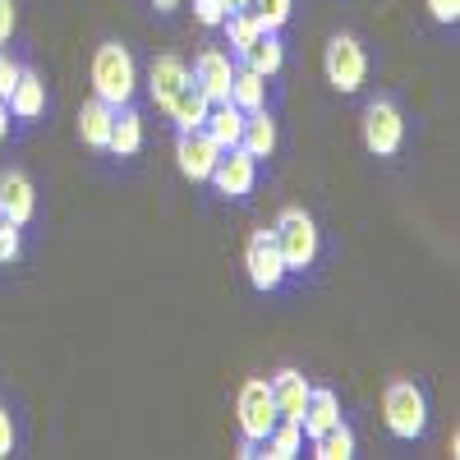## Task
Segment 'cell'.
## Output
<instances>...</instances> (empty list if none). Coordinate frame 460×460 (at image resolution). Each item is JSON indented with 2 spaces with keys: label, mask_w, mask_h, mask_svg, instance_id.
<instances>
[{
  "label": "cell",
  "mask_w": 460,
  "mask_h": 460,
  "mask_svg": "<svg viewBox=\"0 0 460 460\" xmlns=\"http://www.w3.org/2000/svg\"><path fill=\"white\" fill-rule=\"evenodd\" d=\"M134 84H138L134 56H129L120 42L97 47V56H93V93H97L106 106H125V102L134 97Z\"/></svg>",
  "instance_id": "1"
},
{
  "label": "cell",
  "mask_w": 460,
  "mask_h": 460,
  "mask_svg": "<svg viewBox=\"0 0 460 460\" xmlns=\"http://www.w3.org/2000/svg\"><path fill=\"white\" fill-rule=\"evenodd\" d=\"M272 240L281 249V262H286V272H304V267H314L318 258V226L309 212H299V208H286L272 226Z\"/></svg>",
  "instance_id": "2"
},
{
  "label": "cell",
  "mask_w": 460,
  "mask_h": 460,
  "mask_svg": "<svg viewBox=\"0 0 460 460\" xmlns=\"http://www.w3.org/2000/svg\"><path fill=\"white\" fill-rule=\"evenodd\" d=\"M382 419H387V429L405 442H414L429 424V405H424V392L414 387V382H392L387 392H382Z\"/></svg>",
  "instance_id": "3"
},
{
  "label": "cell",
  "mask_w": 460,
  "mask_h": 460,
  "mask_svg": "<svg viewBox=\"0 0 460 460\" xmlns=\"http://www.w3.org/2000/svg\"><path fill=\"white\" fill-rule=\"evenodd\" d=\"M323 65H327V84H332L336 93H359L368 60H364V47L355 42V37H332Z\"/></svg>",
  "instance_id": "4"
},
{
  "label": "cell",
  "mask_w": 460,
  "mask_h": 460,
  "mask_svg": "<svg viewBox=\"0 0 460 460\" xmlns=\"http://www.w3.org/2000/svg\"><path fill=\"white\" fill-rule=\"evenodd\" d=\"M401 138H405L401 111L387 97L368 102V111H364V147L373 152V157H392V152L401 147Z\"/></svg>",
  "instance_id": "5"
},
{
  "label": "cell",
  "mask_w": 460,
  "mask_h": 460,
  "mask_svg": "<svg viewBox=\"0 0 460 460\" xmlns=\"http://www.w3.org/2000/svg\"><path fill=\"white\" fill-rule=\"evenodd\" d=\"M235 414H240V433H244L249 442H262V438H267V429L277 424V401H272V387H267L262 377L244 382V387H240V405H235Z\"/></svg>",
  "instance_id": "6"
},
{
  "label": "cell",
  "mask_w": 460,
  "mask_h": 460,
  "mask_svg": "<svg viewBox=\"0 0 460 460\" xmlns=\"http://www.w3.org/2000/svg\"><path fill=\"white\" fill-rule=\"evenodd\" d=\"M244 267H249V281L267 295V290H277L286 281V262H281V249L272 240V230H258V235L249 240L244 249Z\"/></svg>",
  "instance_id": "7"
},
{
  "label": "cell",
  "mask_w": 460,
  "mask_h": 460,
  "mask_svg": "<svg viewBox=\"0 0 460 460\" xmlns=\"http://www.w3.org/2000/svg\"><path fill=\"white\" fill-rule=\"evenodd\" d=\"M253 175H258V157H249V152L235 143V147H221V157H217L208 180L221 189L226 199H244L253 189Z\"/></svg>",
  "instance_id": "8"
},
{
  "label": "cell",
  "mask_w": 460,
  "mask_h": 460,
  "mask_svg": "<svg viewBox=\"0 0 460 460\" xmlns=\"http://www.w3.org/2000/svg\"><path fill=\"white\" fill-rule=\"evenodd\" d=\"M175 157H180V171L189 180H208L217 157H221V147L203 134V129H180V143H175Z\"/></svg>",
  "instance_id": "9"
},
{
  "label": "cell",
  "mask_w": 460,
  "mask_h": 460,
  "mask_svg": "<svg viewBox=\"0 0 460 460\" xmlns=\"http://www.w3.org/2000/svg\"><path fill=\"white\" fill-rule=\"evenodd\" d=\"M32 212H37L32 180L23 171H5V175H0V217L23 226V221H32Z\"/></svg>",
  "instance_id": "10"
},
{
  "label": "cell",
  "mask_w": 460,
  "mask_h": 460,
  "mask_svg": "<svg viewBox=\"0 0 460 460\" xmlns=\"http://www.w3.org/2000/svg\"><path fill=\"white\" fill-rule=\"evenodd\" d=\"M189 79L208 93V102H226L230 97V79H235V65H230L226 51H203L194 60V74H189Z\"/></svg>",
  "instance_id": "11"
},
{
  "label": "cell",
  "mask_w": 460,
  "mask_h": 460,
  "mask_svg": "<svg viewBox=\"0 0 460 460\" xmlns=\"http://www.w3.org/2000/svg\"><path fill=\"white\" fill-rule=\"evenodd\" d=\"M267 387H272V401H277V419H299L304 414L309 382H304L299 368H281L277 377H267Z\"/></svg>",
  "instance_id": "12"
},
{
  "label": "cell",
  "mask_w": 460,
  "mask_h": 460,
  "mask_svg": "<svg viewBox=\"0 0 460 460\" xmlns=\"http://www.w3.org/2000/svg\"><path fill=\"white\" fill-rule=\"evenodd\" d=\"M208 93L194 84V79H184L180 88H175V97L166 102V111H171V120L180 125V129H203V120H208Z\"/></svg>",
  "instance_id": "13"
},
{
  "label": "cell",
  "mask_w": 460,
  "mask_h": 460,
  "mask_svg": "<svg viewBox=\"0 0 460 460\" xmlns=\"http://www.w3.org/2000/svg\"><path fill=\"white\" fill-rule=\"evenodd\" d=\"M244 115H249V111H240L235 102H212V106H208V120H203V134H208L217 147H235L240 134H244Z\"/></svg>",
  "instance_id": "14"
},
{
  "label": "cell",
  "mask_w": 460,
  "mask_h": 460,
  "mask_svg": "<svg viewBox=\"0 0 460 460\" xmlns=\"http://www.w3.org/2000/svg\"><path fill=\"white\" fill-rule=\"evenodd\" d=\"M332 424H341V401H336V392L309 387V401H304V414H299L304 438H318V433H327Z\"/></svg>",
  "instance_id": "15"
},
{
  "label": "cell",
  "mask_w": 460,
  "mask_h": 460,
  "mask_svg": "<svg viewBox=\"0 0 460 460\" xmlns=\"http://www.w3.org/2000/svg\"><path fill=\"white\" fill-rule=\"evenodd\" d=\"M184 79H189V65H184L180 56H157V60H152V69H147V93H152V102L166 111V102L175 97V88H180Z\"/></svg>",
  "instance_id": "16"
},
{
  "label": "cell",
  "mask_w": 460,
  "mask_h": 460,
  "mask_svg": "<svg viewBox=\"0 0 460 460\" xmlns=\"http://www.w3.org/2000/svg\"><path fill=\"white\" fill-rule=\"evenodd\" d=\"M106 147L115 152V157H134V152L143 147V120H138V111H129V102H125V106H115Z\"/></svg>",
  "instance_id": "17"
},
{
  "label": "cell",
  "mask_w": 460,
  "mask_h": 460,
  "mask_svg": "<svg viewBox=\"0 0 460 460\" xmlns=\"http://www.w3.org/2000/svg\"><path fill=\"white\" fill-rule=\"evenodd\" d=\"M5 102H10V115H19V120H37L42 106H47V84L37 79L32 69H19V84H14V93Z\"/></svg>",
  "instance_id": "18"
},
{
  "label": "cell",
  "mask_w": 460,
  "mask_h": 460,
  "mask_svg": "<svg viewBox=\"0 0 460 460\" xmlns=\"http://www.w3.org/2000/svg\"><path fill=\"white\" fill-rule=\"evenodd\" d=\"M240 147L249 152V157H272L277 147V120L267 115L262 106L244 115V134H240Z\"/></svg>",
  "instance_id": "19"
},
{
  "label": "cell",
  "mask_w": 460,
  "mask_h": 460,
  "mask_svg": "<svg viewBox=\"0 0 460 460\" xmlns=\"http://www.w3.org/2000/svg\"><path fill=\"white\" fill-rule=\"evenodd\" d=\"M235 56H240V65L267 74V79H272V74L286 65V51H281V42H277V32H258L253 42H249L244 51H235Z\"/></svg>",
  "instance_id": "20"
},
{
  "label": "cell",
  "mask_w": 460,
  "mask_h": 460,
  "mask_svg": "<svg viewBox=\"0 0 460 460\" xmlns=\"http://www.w3.org/2000/svg\"><path fill=\"white\" fill-rule=\"evenodd\" d=\"M258 447H262L258 456H272V460H290V456H299V447H304L299 419H277V424L267 429V438H262Z\"/></svg>",
  "instance_id": "21"
},
{
  "label": "cell",
  "mask_w": 460,
  "mask_h": 460,
  "mask_svg": "<svg viewBox=\"0 0 460 460\" xmlns=\"http://www.w3.org/2000/svg\"><path fill=\"white\" fill-rule=\"evenodd\" d=\"M226 102H235L240 111H258V106L267 102V74L240 65V69H235V79H230V97H226Z\"/></svg>",
  "instance_id": "22"
},
{
  "label": "cell",
  "mask_w": 460,
  "mask_h": 460,
  "mask_svg": "<svg viewBox=\"0 0 460 460\" xmlns=\"http://www.w3.org/2000/svg\"><path fill=\"white\" fill-rule=\"evenodd\" d=\"M111 115H115V106H106L102 97L84 102V111H79V138H84L88 147H106V138H111Z\"/></svg>",
  "instance_id": "23"
},
{
  "label": "cell",
  "mask_w": 460,
  "mask_h": 460,
  "mask_svg": "<svg viewBox=\"0 0 460 460\" xmlns=\"http://www.w3.org/2000/svg\"><path fill=\"white\" fill-rule=\"evenodd\" d=\"M314 456L318 460H350L355 456V433L345 429V424H332L327 433L314 438Z\"/></svg>",
  "instance_id": "24"
},
{
  "label": "cell",
  "mask_w": 460,
  "mask_h": 460,
  "mask_svg": "<svg viewBox=\"0 0 460 460\" xmlns=\"http://www.w3.org/2000/svg\"><path fill=\"white\" fill-rule=\"evenodd\" d=\"M217 28H226V42L235 47V51H244V47L253 42V37L262 32V28H258V19H253L249 10H230V14H226Z\"/></svg>",
  "instance_id": "25"
},
{
  "label": "cell",
  "mask_w": 460,
  "mask_h": 460,
  "mask_svg": "<svg viewBox=\"0 0 460 460\" xmlns=\"http://www.w3.org/2000/svg\"><path fill=\"white\" fill-rule=\"evenodd\" d=\"M249 14L258 19L262 32H277L290 19V0H249Z\"/></svg>",
  "instance_id": "26"
},
{
  "label": "cell",
  "mask_w": 460,
  "mask_h": 460,
  "mask_svg": "<svg viewBox=\"0 0 460 460\" xmlns=\"http://www.w3.org/2000/svg\"><path fill=\"white\" fill-rule=\"evenodd\" d=\"M19 253H23V230L0 217V262H14Z\"/></svg>",
  "instance_id": "27"
},
{
  "label": "cell",
  "mask_w": 460,
  "mask_h": 460,
  "mask_svg": "<svg viewBox=\"0 0 460 460\" xmlns=\"http://www.w3.org/2000/svg\"><path fill=\"white\" fill-rule=\"evenodd\" d=\"M194 14H199V23L217 28L226 19V5H221V0H194Z\"/></svg>",
  "instance_id": "28"
},
{
  "label": "cell",
  "mask_w": 460,
  "mask_h": 460,
  "mask_svg": "<svg viewBox=\"0 0 460 460\" xmlns=\"http://www.w3.org/2000/svg\"><path fill=\"white\" fill-rule=\"evenodd\" d=\"M14 84H19V65H14L5 51H0V102L14 93Z\"/></svg>",
  "instance_id": "29"
},
{
  "label": "cell",
  "mask_w": 460,
  "mask_h": 460,
  "mask_svg": "<svg viewBox=\"0 0 460 460\" xmlns=\"http://www.w3.org/2000/svg\"><path fill=\"white\" fill-rule=\"evenodd\" d=\"M429 14L438 23H456L460 19V0H429Z\"/></svg>",
  "instance_id": "30"
},
{
  "label": "cell",
  "mask_w": 460,
  "mask_h": 460,
  "mask_svg": "<svg viewBox=\"0 0 460 460\" xmlns=\"http://www.w3.org/2000/svg\"><path fill=\"white\" fill-rule=\"evenodd\" d=\"M10 32H14V0H0V47L10 42Z\"/></svg>",
  "instance_id": "31"
},
{
  "label": "cell",
  "mask_w": 460,
  "mask_h": 460,
  "mask_svg": "<svg viewBox=\"0 0 460 460\" xmlns=\"http://www.w3.org/2000/svg\"><path fill=\"white\" fill-rule=\"evenodd\" d=\"M14 451V424H10V410H0V456Z\"/></svg>",
  "instance_id": "32"
},
{
  "label": "cell",
  "mask_w": 460,
  "mask_h": 460,
  "mask_svg": "<svg viewBox=\"0 0 460 460\" xmlns=\"http://www.w3.org/2000/svg\"><path fill=\"white\" fill-rule=\"evenodd\" d=\"M10 134V102H0V138Z\"/></svg>",
  "instance_id": "33"
},
{
  "label": "cell",
  "mask_w": 460,
  "mask_h": 460,
  "mask_svg": "<svg viewBox=\"0 0 460 460\" xmlns=\"http://www.w3.org/2000/svg\"><path fill=\"white\" fill-rule=\"evenodd\" d=\"M221 5H226V14H230V10H249V0H221Z\"/></svg>",
  "instance_id": "34"
},
{
  "label": "cell",
  "mask_w": 460,
  "mask_h": 460,
  "mask_svg": "<svg viewBox=\"0 0 460 460\" xmlns=\"http://www.w3.org/2000/svg\"><path fill=\"white\" fill-rule=\"evenodd\" d=\"M152 5H157V10H175V5H180V0H152Z\"/></svg>",
  "instance_id": "35"
}]
</instances>
